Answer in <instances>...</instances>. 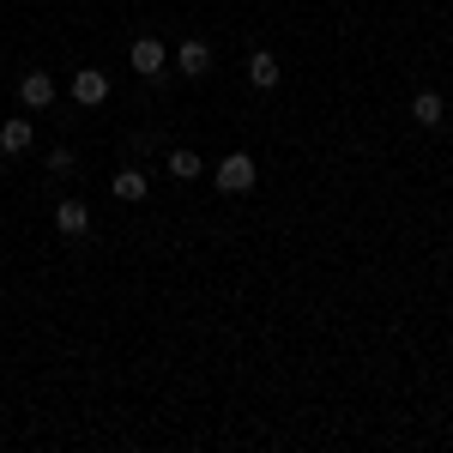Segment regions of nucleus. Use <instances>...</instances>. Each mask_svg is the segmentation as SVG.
Returning <instances> with one entry per match:
<instances>
[{"mask_svg": "<svg viewBox=\"0 0 453 453\" xmlns=\"http://www.w3.org/2000/svg\"><path fill=\"white\" fill-rule=\"evenodd\" d=\"M411 121H418V127H441V121H448L441 91H418V97H411Z\"/></svg>", "mask_w": 453, "mask_h": 453, "instance_id": "8", "label": "nucleus"}, {"mask_svg": "<svg viewBox=\"0 0 453 453\" xmlns=\"http://www.w3.org/2000/svg\"><path fill=\"white\" fill-rule=\"evenodd\" d=\"M55 230H61V236H85V230H91V206H85V200H61V206H55Z\"/></svg>", "mask_w": 453, "mask_h": 453, "instance_id": "7", "label": "nucleus"}, {"mask_svg": "<svg viewBox=\"0 0 453 453\" xmlns=\"http://www.w3.org/2000/svg\"><path fill=\"white\" fill-rule=\"evenodd\" d=\"M73 104H79V109L109 104V73L104 67H79V73H73Z\"/></svg>", "mask_w": 453, "mask_h": 453, "instance_id": "2", "label": "nucleus"}, {"mask_svg": "<svg viewBox=\"0 0 453 453\" xmlns=\"http://www.w3.org/2000/svg\"><path fill=\"white\" fill-rule=\"evenodd\" d=\"M164 164H170V175H175V181H194V175L206 170V157H200V151H170Z\"/></svg>", "mask_w": 453, "mask_h": 453, "instance_id": "10", "label": "nucleus"}, {"mask_svg": "<svg viewBox=\"0 0 453 453\" xmlns=\"http://www.w3.org/2000/svg\"><path fill=\"white\" fill-rule=\"evenodd\" d=\"M31 140H36V127L25 121V115L0 121V151H6V157H25V151H31Z\"/></svg>", "mask_w": 453, "mask_h": 453, "instance_id": "6", "label": "nucleus"}, {"mask_svg": "<svg viewBox=\"0 0 453 453\" xmlns=\"http://www.w3.org/2000/svg\"><path fill=\"white\" fill-rule=\"evenodd\" d=\"M211 181H218V194H248V188L260 181V164H254L248 151H230V157H218Z\"/></svg>", "mask_w": 453, "mask_h": 453, "instance_id": "1", "label": "nucleus"}, {"mask_svg": "<svg viewBox=\"0 0 453 453\" xmlns=\"http://www.w3.org/2000/svg\"><path fill=\"white\" fill-rule=\"evenodd\" d=\"M115 200L140 206V200H145V170H121V175H115Z\"/></svg>", "mask_w": 453, "mask_h": 453, "instance_id": "11", "label": "nucleus"}, {"mask_svg": "<svg viewBox=\"0 0 453 453\" xmlns=\"http://www.w3.org/2000/svg\"><path fill=\"white\" fill-rule=\"evenodd\" d=\"M127 61H134V73H140V79H157V73L170 67V49H164L157 36H140V42L127 49Z\"/></svg>", "mask_w": 453, "mask_h": 453, "instance_id": "3", "label": "nucleus"}, {"mask_svg": "<svg viewBox=\"0 0 453 453\" xmlns=\"http://www.w3.org/2000/svg\"><path fill=\"white\" fill-rule=\"evenodd\" d=\"M19 104H25V109H49V104H55V79H49L42 67H31L25 79H19Z\"/></svg>", "mask_w": 453, "mask_h": 453, "instance_id": "5", "label": "nucleus"}, {"mask_svg": "<svg viewBox=\"0 0 453 453\" xmlns=\"http://www.w3.org/2000/svg\"><path fill=\"white\" fill-rule=\"evenodd\" d=\"M79 170V157H73L67 145H55V151H49V175H73Z\"/></svg>", "mask_w": 453, "mask_h": 453, "instance_id": "12", "label": "nucleus"}, {"mask_svg": "<svg viewBox=\"0 0 453 453\" xmlns=\"http://www.w3.org/2000/svg\"><path fill=\"white\" fill-rule=\"evenodd\" d=\"M175 67L188 73V79H206V73H211V42H206V36H188V42L175 49Z\"/></svg>", "mask_w": 453, "mask_h": 453, "instance_id": "4", "label": "nucleus"}, {"mask_svg": "<svg viewBox=\"0 0 453 453\" xmlns=\"http://www.w3.org/2000/svg\"><path fill=\"white\" fill-rule=\"evenodd\" d=\"M248 79H254L260 91H273V85H279V55H273V49H254V55H248Z\"/></svg>", "mask_w": 453, "mask_h": 453, "instance_id": "9", "label": "nucleus"}]
</instances>
